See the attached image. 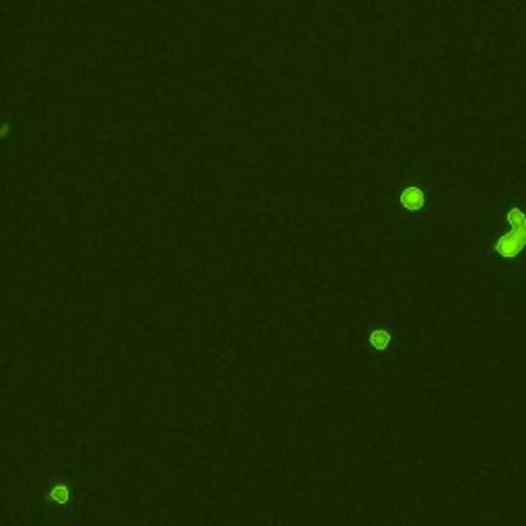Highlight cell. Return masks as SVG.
<instances>
[{
    "instance_id": "obj_1",
    "label": "cell",
    "mask_w": 526,
    "mask_h": 526,
    "mask_svg": "<svg viewBox=\"0 0 526 526\" xmlns=\"http://www.w3.org/2000/svg\"><path fill=\"white\" fill-rule=\"evenodd\" d=\"M506 220L510 224V233L495 241L494 251L501 259H516L526 249V214L520 206L514 204L506 210Z\"/></svg>"
},
{
    "instance_id": "obj_2",
    "label": "cell",
    "mask_w": 526,
    "mask_h": 526,
    "mask_svg": "<svg viewBox=\"0 0 526 526\" xmlns=\"http://www.w3.org/2000/svg\"><path fill=\"white\" fill-rule=\"evenodd\" d=\"M399 202H401V206L405 210H409V212H420V210L426 208V193H424L422 187L409 186L401 191Z\"/></svg>"
},
{
    "instance_id": "obj_3",
    "label": "cell",
    "mask_w": 526,
    "mask_h": 526,
    "mask_svg": "<svg viewBox=\"0 0 526 526\" xmlns=\"http://www.w3.org/2000/svg\"><path fill=\"white\" fill-rule=\"evenodd\" d=\"M391 343V333L387 329H374L371 333V345L374 349H387Z\"/></svg>"
},
{
    "instance_id": "obj_4",
    "label": "cell",
    "mask_w": 526,
    "mask_h": 526,
    "mask_svg": "<svg viewBox=\"0 0 526 526\" xmlns=\"http://www.w3.org/2000/svg\"><path fill=\"white\" fill-rule=\"evenodd\" d=\"M50 497L58 504H66L68 501V487L66 485H56L52 492H50Z\"/></svg>"
},
{
    "instance_id": "obj_5",
    "label": "cell",
    "mask_w": 526,
    "mask_h": 526,
    "mask_svg": "<svg viewBox=\"0 0 526 526\" xmlns=\"http://www.w3.org/2000/svg\"><path fill=\"white\" fill-rule=\"evenodd\" d=\"M8 130H11V124H8V122H4V124L0 125V138H4V136L8 134Z\"/></svg>"
}]
</instances>
